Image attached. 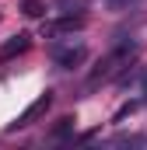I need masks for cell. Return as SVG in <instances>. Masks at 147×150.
Segmentation results:
<instances>
[{"instance_id":"obj_1","label":"cell","mask_w":147,"mask_h":150,"mask_svg":"<svg viewBox=\"0 0 147 150\" xmlns=\"http://www.w3.org/2000/svg\"><path fill=\"white\" fill-rule=\"evenodd\" d=\"M140 56V45L137 42H123L119 49H112L109 56L95 67V74H91V84H98V80H112V77H119L126 67H133V59Z\"/></svg>"},{"instance_id":"obj_2","label":"cell","mask_w":147,"mask_h":150,"mask_svg":"<svg viewBox=\"0 0 147 150\" xmlns=\"http://www.w3.org/2000/svg\"><path fill=\"white\" fill-rule=\"evenodd\" d=\"M49 105H53V94H49V91H42L35 101H32V105H28L25 112H21L18 119H14V122H11V129H25V126H32L35 119H42V115L49 112Z\"/></svg>"},{"instance_id":"obj_3","label":"cell","mask_w":147,"mask_h":150,"mask_svg":"<svg viewBox=\"0 0 147 150\" xmlns=\"http://www.w3.org/2000/svg\"><path fill=\"white\" fill-rule=\"evenodd\" d=\"M84 56H88V49L81 45V42H67V45H53V59H56V67H77V63H84Z\"/></svg>"},{"instance_id":"obj_4","label":"cell","mask_w":147,"mask_h":150,"mask_svg":"<svg viewBox=\"0 0 147 150\" xmlns=\"http://www.w3.org/2000/svg\"><path fill=\"white\" fill-rule=\"evenodd\" d=\"M28 49H32V35H28V32H18V35H11L4 45H0V59L21 56V52H28Z\"/></svg>"},{"instance_id":"obj_5","label":"cell","mask_w":147,"mask_h":150,"mask_svg":"<svg viewBox=\"0 0 147 150\" xmlns=\"http://www.w3.org/2000/svg\"><path fill=\"white\" fill-rule=\"evenodd\" d=\"M81 25H84V18H60V21L46 25V35H60V32H74V28H81Z\"/></svg>"},{"instance_id":"obj_6","label":"cell","mask_w":147,"mask_h":150,"mask_svg":"<svg viewBox=\"0 0 147 150\" xmlns=\"http://www.w3.org/2000/svg\"><path fill=\"white\" fill-rule=\"evenodd\" d=\"M21 11H25L28 18H42V14H46V4H42V0H21Z\"/></svg>"},{"instance_id":"obj_7","label":"cell","mask_w":147,"mask_h":150,"mask_svg":"<svg viewBox=\"0 0 147 150\" xmlns=\"http://www.w3.org/2000/svg\"><path fill=\"white\" fill-rule=\"evenodd\" d=\"M112 147H147V136H116Z\"/></svg>"},{"instance_id":"obj_8","label":"cell","mask_w":147,"mask_h":150,"mask_svg":"<svg viewBox=\"0 0 147 150\" xmlns=\"http://www.w3.org/2000/svg\"><path fill=\"white\" fill-rule=\"evenodd\" d=\"M70 129H74V119H60V126L53 129V136H67Z\"/></svg>"},{"instance_id":"obj_9","label":"cell","mask_w":147,"mask_h":150,"mask_svg":"<svg viewBox=\"0 0 147 150\" xmlns=\"http://www.w3.org/2000/svg\"><path fill=\"white\" fill-rule=\"evenodd\" d=\"M140 94H144V98H147V74H144V87H140Z\"/></svg>"}]
</instances>
